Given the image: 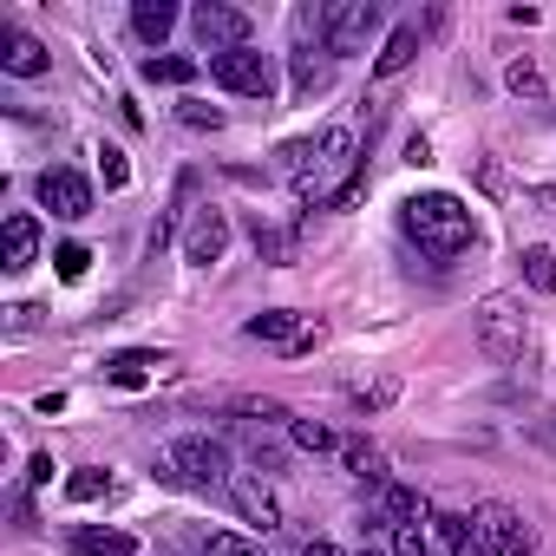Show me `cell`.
<instances>
[{
  "label": "cell",
  "instance_id": "cell-1",
  "mask_svg": "<svg viewBox=\"0 0 556 556\" xmlns=\"http://www.w3.org/2000/svg\"><path fill=\"white\" fill-rule=\"evenodd\" d=\"M361 138L348 125H328L321 138H295L282 144V177L295 184V197L308 210H348L361 197Z\"/></svg>",
  "mask_w": 556,
  "mask_h": 556
},
{
  "label": "cell",
  "instance_id": "cell-2",
  "mask_svg": "<svg viewBox=\"0 0 556 556\" xmlns=\"http://www.w3.org/2000/svg\"><path fill=\"white\" fill-rule=\"evenodd\" d=\"M400 229L419 242V255H432L439 268L458 262L465 249H478V216L452 197V190H426V197H406L400 203Z\"/></svg>",
  "mask_w": 556,
  "mask_h": 556
},
{
  "label": "cell",
  "instance_id": "cell-3",
  "mask_svg": "<svg viewBox=\"0 0 556 556\" xmlns=\"http://www.w3.org/2000/svg\"><path fill=\"white\" fill-rule=\"evenodd\" d=\"M471 334H478V354L491 367H517L523 348H530V315L517 295H484L478 315H471Z\"/></svg>",
  "mask_w": 556,
  "mask_h": 556
},
{
  "label": "cell",
  "instance_id": "cell-4",
  "mask_svg": "<svg viewBox=\"0 0 556 556\" xmlns=\"http://www.w3.org/2000/svg\"><path fill=\"white\" fill-rule=\"evenodd\" d=\"M157 478L164 484H197V491H229V452L216 445V439H203V432H184L164 458H157Z\"/></svg>",
  "mask_w": 556,
  "mask_h": 556
},
{
  "label": "cell",
  "instance_id": "cell-5",
  "mask_svg": "<svg viewBox=\"0 0 556 556\" xmlns=\"http://www.w3.org/2000/svg\"><path fill=\"white\" fill-rule=\"evenodd\" d=\"M315 34H321V47H328L334 60L367 53V40L380 34V8H374V0H334V8L315 14Z\"/></svg>",
  "mask_w": 556,
  "mask_h": 556
},
{
  "label": "cell",
  "instance_id": "cell-6",
  "mask_svg": "<svg viewBox=\"0 0 556 556\" xmlns=\"http://www.w3.org/2000/svg\"><path fill=\"white\" fill-rule=\"evenodd\" d=\"M210 79L223 86V92H236V99H275V60L268 53H255V47H236V53H216L210 60Z\"/></svg>",
  "mask_w": 556,
  "mask_h": 556
},
{
  "label": "cell",
  "instance_id": "cell-7",
  "mask_svg": "<svg viewBox=\"0 0 556 556\" xmlns=\"http://www.w3.org/2000/svg\"><path fill=\"white\" fill-rule=\"evenodd\" d=\"M471 536H478V556H530V523H523V510H510V504H478L471 510Z\"/></svg>",
  "mask_w": 556,
  "mask_h": 556
},
{
  "label": "cell",
  "instance_id": "cell-8",
  "mask_svg": "<svg viewBox=\"0 0 556 556\" xmlns=\"http://www.w3.org/2000/svg\"><path fill=\"white\" fill-rule=\"evenodd\" d=\"M190 34H197V47L216 60V53H236V47H249L255 21H249L242 8H229V0H203V8L190 14Z\"/></svg>",
  "mask_w": 556,
  "mask_h": 556
},
{
  "label": "cell",
  "instance_id": "cell-9",
  "mask_svg": "<svg viewBox=\"0 0 556 556\" xmlns=\"http://www.w3.org/2000/svg\"><path fill=\"white\" fill-rule=\"evenodd\" d=\"M242 334H249V341H268V348H282V354H315L321 321H308V315H295V308H268V315H249Z\"/></svg>",
  "mask_w": 556,
  "mask_h": 556
},
{
  "label": "cell",
  "instance_id": "cell-10",
  "mask_svg": "<svg viewBox=\"0 0 556 556\" xmlns=\"http://www.w3.org/2000/svg\"><path fill=\"white\" fill-rule=\"evenodd\" d=\"M229 255V216L216 203H197L190 210V229H184V262L190 268H216Z\"/></svg>",
  "mask_w": 556,
  "mask_h": 556
},
{
  "label": "cell",
  "instance_id": "cell-11",
  "mask_svg": "<svg viewBox=\"0 0 556 556\" xmlns=\"http://www.w3.org/2000/svg\"><path fill=\"white\" fill-rule=\"evenodd\" d=\"M40 203L60 216V223H86L92 216V184L79 177V170H66V164H53V170H40Z\"/></svg>",
  "mask_w": 556,
  "mask_h": 556
},
{
  "label": "cell",
  "instance_id": "cell-12",
  "mask_svg": "<svg viewBox=\"0 0 556 556\" xmlns=\"http://www.w3.org/2000/svg\"><path fill=\"white\" fill-rule=\"evenodd\" d=\"M34 262H40V216L8 210V223H0V268H8V275H27Z\"/></svg>",
  "mask_w": 556,
  "mask_h": 556
},
{
  "label": "cell",
  "instance_id": "cell-13",
  "mask_svg": "<svg viewBox=\"0 0 556 556\" xmlns=\"http://www.w3.org/2000/svg\"><path fill=\"white\" fill-rule=\"evenodd\" d=\"M295 99H315V92H328V79H334V53L321 47V34L308 40V27L295 21Z\"/></svg>",
  "mask_w": 556,
  "mask_h": 556
},
{
  "label": "cell",
  "instance_id": "cell-14",
  "mask_svg": "<svg viewBox=\"0 0 556 556\" xmlns=\"http://www.w3.org/2000/svg\"><path fill=\"white\" fill-rule=\"evenodd\" d=\"M47 66H53L47 40L21 34V27H8V34H0V73H14V79H40Z\"/></svg>",
  "mask_w": 556,
  "mask_h": 556
},
{
  "label": "cell",
  "instance_id": "cell-15",
  "mask_svg": "<svg viewBox=\"0 0 556 556\" xmlns=\"http://www.w3.org/2000/svg\"><path fill=\"white\" fill-rule=\"evenodd\" d=\"M229 497H236V510H242L249 523H262V530L282 523V504H275V491H268L255 471H236V478H229Z\"/></svg>",
  "mask_w": 556,
  "mask_h": 556
},
{
  "label": "cell",
  "instance_id": "cell-16",
  "mask_svg": "<svg viewBox=\"0 0 556 556\" xmlns=\"http://www.w3.org/2000/svg\"><path fill=\"white\" fill-rule=\"evenodd\" d=\"M73 556H144L131 530H112V523H79L73 530Z\"/></svg>",
  "mask_w": 556,
  "mask_h": 556
},
{
  "label": "cell",
  "instance_id": "cell-17",
  "mask_svg": "<svg viewBox=\"0 0 556 556\" xmlns=\"http://www.w3.org/2000/svg\"><path fill=\"white\" fill-rule=\"evenodd\" d=\"M419 21H400L393 34H387V47H380V60H374V79H393V73H406L413 60H419Z\"/></svg>",
  "mask_w": 556,
  "mask_h": 556
},
{
  "label": "cell",
  "instance_id": "cell-18",
  "mask_svg": "<svg viewBox=\"0 0 556 556\" xmlns=\"http://www.w3.org/2000/svg\"><path fill=\"white\" fill-rule=\"evenodd\" d=\"M432 543L445 549V556H478V536H471V517L465 510H432Z\"/></svg>",
  "mask_w": 556,
  "mask_h": 556
},
{
  "label": "cell",
  "instance_id": "cell-19",
  "mask_svg": "<svg viewBox=\"0 0 556 556\" xmlns=\"http://www.w3.org/2000/svg\"><path fill=\"white\" fill-rule=\"evenodd\" d=\"M170 27H177V8H170V0H138V8H131V34H138L144 47H164Z\"/></svg>",
  "mask_w": 556,
  "mask_h": 556
},
{
  "label": "cell",
  "instance_id": "cell-20",
  "mask_svg": "<svg viewBox=\"0 0 556 556\" xmlns=\"http://www.w3.org/2000/svg\"><path fill=\"white\" fill-rule=\"evenodd\" d=\"M380 523H432V510H426V497H419V491L387 484V491H380Z\"/></svg>",
  "mask_w": 556,
  "mask_h": 556
},
{
  "label": "cell",
  "instance_id": "cell-21",
  "mask_svg": "<svg viewBox=\"0 0 556 556\" xmlns=\"http://www.w3.org/2000/svg\"><path fill=\"white\" fill-rule=\"evenodd\" d=\"M190 197H197V170H184V177H177V197H170V210H164V216H157V229H151V255L177 236V223L190 216Z\"/></svg>",
  "mask_w": 556,
  "mask_h": 556
},
{
  "label": "cell",
  "instance_id": "cell-22",
  "mask_svg": "<svg viewBox=\"0 0 556 556\" xmlns=\"http://www.w3.org/2000/svg\"><path fill=\"white\" fill-rule=\"evenodd\" d=\"M138 73H144L151 86H190V79H197L203 66H197V60H184V53H151V60H144Z\"/></svg>",
  "mask_w": 556,
  "mask_h": 556
},
{
  "label": "cell",
  "instance_id": "cell-23",
  "mask_svg": "<svg viewBox=\"0 0 556 556\" xmlns=\"http://www.w3.org/2000/svg\"><path fill=\"white\" fill-rule=\"evenodd\" d=\"M341 458H348V471H354L361 484H374V491H387V484H393V478H387V458H380L374 445H361V439H354V445H341Z\"/></svg>",
  "mask_w": 556,
  "mask_h": 556
},
{
  "label": "cell",
  "instance_id": "cell-24",
  "mask_svg": "<svg viewBox=\"0 0 556 556\" xmlns=\"http://www.w3.org/2000/svg\"><path fill=\"white\" fill-rule=\"evenodd\" d=\"M517 262H523V289L556 295V249H523Z\"/></svg>",
  "mask_w": 556,
  "mask_h": 556
},
{
  "label": "cell",
  "instance_id": "cell-25",
  "mask_svg": "<svg viewBox=\"0 0 556 556\" xmlns=\"http://www.w3.org/2000/svg\"><path fill=\"white\" fill-rule=\"evenodd\" d=\"M144 367H164L157 354H118V361H105V380L112 387H144Z\"/></svg>",
  "mask_w": 556,
  "mask_h": 556
},
{
  "label": "cell",
  "instance_id": "cell-26",
  "mask_svg": "<svg viewBox=\"0 0 556 556\" xmlns=\"http://www.w3.org/2000/svg\"><path fill=\"white\" fill-rule=\"evenodd\" d=\"M387 543H393V556H432V530L426 523H387Z\"/></svg>",
  "mask_w": 556,
  "mask_h": 556
},
{
  "label": "cell",
  "instance_id": "cell-27",
  "mask_svg": "<svg viewBox=\"0 0 556 556\" xmlns=\"http://www.w3.org/2000/svg\"><path fill=\"white\" fill-rule=\"evenodd\" d=\"M348 400H354V413H387V406L400 400V380H374V387H348Z\"/></svg>",
  "mask_w": 556,
  "mask_h": 556
},
{
  "label": "cell",
  "instance_id": "cell-28",
  "mask_svg": "<svg viewBox=\"0 0 556 556\" xmlns=\"http://www.w3.org/2000/svg\"><path fill=\"white\" fill-rule=\"evenodd\" d=\"M289 432H295V445H302V452H341V439H334L321 419H289Z\"/></svg>",
  "mask_w": 556,
  "mask_h": 556
},
{
  "label": "cell",
  "instance_id": "cell-29",
  "mask_svg": "<svg viewBox=\"0 0 556 556\" xmlns=\"http://www.w3.org/2000/svg\"><path fill=\"white\" fill-rule=\"evenodd\" d=\"M105 491H112V478H105L99 465H86V471L66 478V497H73V504H92V497H105Z\"/></svg>",
  "mask_w": 556,
  "mask_h": 556
},
{
  "label": "cell",
  "instance_id": "cell-30",
  "mask_svg": "<svg viewBox=\"0 0 556 556\" xmlns=\"http://www.w3.org/2000/svg\"><path fill=\"white\" fill-rule=\"evenodd\" d=\"M203 556H268V549L249 543V536H236V530H210L203 536Z\"/></svg>",
  "mask_w": 556,
  "mask_h": 556
},
{
  "label": "cell",
  "instance_id": "cell-31",
  "mask_svg": "<svg viewBox=\"0 0 556 556\" xmlns=\"http://www.w3.org/2000/svg\"><path fill=\"white\" fill-rule=\"evenodd\" d=\"M53 262H60V282H79V275L92 268V249H86V242H60Z\"/></svg>",
  "mask_w": 556,
  "mask_h": 556
},
{
  "label": "cell",
  "instance_id": "cell-32",
  "mask_svg": "<svg viewBox=\"0 0 556 556\" xmlns=\"http://www.w3.org/2000/svg\"><path fill=\"white\" fill-rule=\"evenodd\" d=\"M177 118H184L190 131H223V105H203V99H184Z\"/></svg>",
  "mask_w": 556,
  "mask_h": 556
},
{
  "label": "cell",
  "instance_id": "cell-33",
  "mask_svg": "<svg viewBox=\"0 0 556 556\" xmlns=\"http://www.w3.org/2000/svg\"><path fill=\"white\" fill-rule=\"evenodd\" d=\"M504 86H510V92H517V99H543V73H536V66H530V60H517V66H510V73H504Z\"/></svg>",
  "mask_w": 556,
  "mask_h": 556
},
{
  "label": "cell",
  "instance_id": "cell-34",
  "mask_svg": "<svg viewBox=\"0 0 556 556\" xmlns=\"http://www.w3.org/2000/svg\"><path fill=\"white\" fill-rule=\"evenodd\" d=\"M99 170H105V190H125V184H131V164H125V151H118V144H105V151H99Z\"/></svg>",
  "mask_w": 556,
  "mask_h": 556
},
{
  "label": "cell",
  "instance_id": "cell-35",
  "mask_svg": "<svg viewBox=\"0 0 556 556\" xmlns=\"http://www.w3.org/2000/svg\"><path fill=\"white\" fill-rule=\"evenodd\" d=\"M27 484L40 491V484H53V458L47 452H34V465H27Z\"/></svg>",
  "mask_w": 556,
  "mask_h": 556
},
{
  "label": "cell",
  "instance_id": "cell-36",
  "mask_svg": "<svg viewBox=\"0 0 556 556\" xmlns=\"http://www.w3.org/2000/svg\"><path fill=\"white\" fill-rule=\"evenodd\" d=\"M523 203H530V210H549V216H556V184H543V190H523Z\"/></svg>",
  "mask_w": 556,
  "mask_h": 556
},
{
  "label": "cell",
  "instance_id": "cell-37",
  "mask_svg": "<svg viewBox=\"0 0 556 556\" xmlns=\"http://www.w3.org/2000/svg\"><path fill=\"white\" fill-rule=\"evenodd\" d=\"M302 556H348V549H334L328 536H308V543H302Z\"/></svg>",
  "mask_w": 556,
  "mask_h": 556
},
{
  "label": "cell",
  "instance_id": "cell-38",
  "mask_svg": "<svg viewBox=\"0 0 556 556\" xmlns=\"http://www.w3.org/2000/svg\"><path fill=\"white\" fill-rule=\"evenodd\" d=\"M354 556H393V549H354Z\"/></svg>",
  "mask_w": 556,
  "mask_h": 556
}]
</instances>
